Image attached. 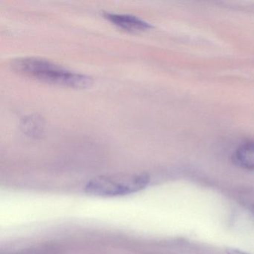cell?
<instances>
[{"label": "cell", "instance_id": "cell-1", "mask_svg": "<svg viewBox=\"0 0 254 254\" xmlns=\"http://www.w3.org/2000/svg\"><path fill=\"white\" fill-rule=\"evenodd\" d=\"M11 66L19 73L50 84L80 89L87 88L93 84L91 77L68 70L44 59L21 58L14 59Z\"/></svg>", "mask_w": 254, "mask_h": 254}, {"label": "cell", "instance_id": "cell-2", "mask_svg": "<svg viewBox=\"0 0 254 254\" xmlns=\"http://www.w3.org/2000/svg\"><path fill=\"white\" fill-rule=\"evenodd\" d=\"M146 173H125L102 175L90 180L84 191L90 195L111 197L128 195L145 190L150 183Z\"/></svg>", "mask_w": 254, "mask_h": 254}, {"label": "cell", "instance_id": "cell-3", "mask_svg": "<svg viewBox=\"0 0 254 254\" xmlns=\"http://www.w3.org/2000/svg\"><path fill=\"white\" fill-rule=\"evenodd\" d=\"M104 16L115 26L127 32H143L151 28V25L145 20L130 14L105 12Z\"/></svg>", "mask_w": 254, "mask_h": 254}, {"label": "cell", "instance_id": "cell-4", "mask_svg": "<svg viewBox=\"0 0 254 254\" xmlns=\"http://www.w3.org/2000/svg\"><path fill=\"white\" fill-rule=\"evenodd\" d=\"M232 161L239 168L254 171V140L241 144L233 152Z\"/></svg>", "mask_w": 254, "mask_h": 254}, {"label": "cell", "instance_id": "cell-5", "mask_svg": "<svg viewBox=\"0 0 254 254\" xmlns=\"http://www.w3.org/2000/svg\"><path fill=\"white\" fill-rule=\"evenodd\" d=\"M23 132L31 136H38L44 130V123L38 116H29L23 120L21 125Z\"/></svg>", "mask_w": 254, "mask_h": 254}, {"label": "cell", "instance_id": "cell-6", "mask_svg": "<svg viewBox=\"0 0 254 254\" xmlns=\"http://www.w3.org/2000/svg\"><path fill=\"white\" fill-rule=\"evenodd\" d=\"M227 254H250L245 251H241V250L236 249V248H227L226 250Z\"/></svg>", "mask_w": 254, "mask_h": 254}, {"label": "cell", "instance_id": "cell-7", "mask_svg": "<svg viewBox=\"0 0 254 254\" xmlns=\"http://www.w3.org/2000/svg\"><path fill=\"white\" fill-rule=\"evenodd\" d=\"M251 212H253V214H254V206H252V208H251Z\"/></svg>", "mask_w": 254, "mask_h": 254}]
</instances>
